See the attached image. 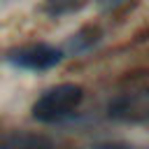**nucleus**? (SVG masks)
Returning a JSON list of instances; mask_svg holds the SVG:
<instances>
[{"instance_id":"1","label":"nucleus","mask_w":149,"mask_h":149,"mask_svg":"<svg viewBox=\"0 0 149 149\" xmlns=\"http://www.w3.org/2000/svg\"><path fill=\"white\" fill-rule=\"evenodd\" d=\"M84 100V88L77 84H56L47 88L33 105V116L42 123H56L70 116Z\"/></svg>"},{"instance_id":"2","label":"nucleus","mask_w":149,"mask_h":149,"mask_svg":"<svg viewBox=\"0 0 149 149\" xmlns=\"http://www.w3.org/2000/svg\"><path fill=\"white\" fill-rule=\"evenodd\" d=\"M7 58H9V63H14L21 70L44 72V70H51L54 65L61 63L63 51L54 44H47V42H33V44H23V47L12 49L7 54Z\"/></svg>"},{"instance_id":"3","label":"nucleus","mask_w":149,"mask_h":149,"mask_svg":"<svg viewBox=\"0 0 149 149\" xmlns=\"http://www.w3.org/2000/svg\"><path fill=\"white\" fill-rule=\"evenodd\" d=\"M0 149H61L51 140L42 135H26V133H14L0 140Z\"/></svg>"},{"instance_id":"4","label":"nucleus","mask_w":149,"mask_h":149,"mask_svg":"<svg viewBox=\"0 0 149 149\" xmlns=\"http://www.w3.org/2000/svg\"><path fill=\"white\" fill-rule=\"evenodd\" d=\"M84 0H49V12L54 14H63V12H72L81 5Z\"/></svg>"},{"instance_id":"5","label":"nucleus","mask_w":149,"mask_h":149,"mask_svg":"<svg viewBox=\"0 0 149 149\" xmlns=\"http://www.w3.org/2000/svg\"><path fill=\"white\" fill-rule=\"evenodd\" d=\"M95 149H135V147H128V144H100Z\"/></svg>"}]
</instances>
